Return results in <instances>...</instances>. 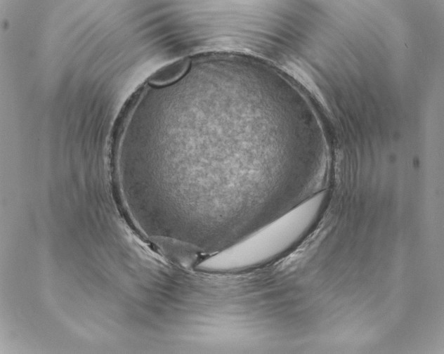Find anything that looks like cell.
Instances as JSON below:
<instances>
[{"label":"cell","mask_w":444,"mask_h":354,"mask_svg":"<svg viewBox=\"0 0 444 354\" xmlns=\"http://www.w3.org/2000/svg\"><path fill=\"white\" fill-rule=\"evenodd\" d=\"M320 193L209 258L204 267L229 269L259 264L298 241L317 218L324 202Z\"/></svg>","instance_id":"6da1fadb"}]
</instances>
